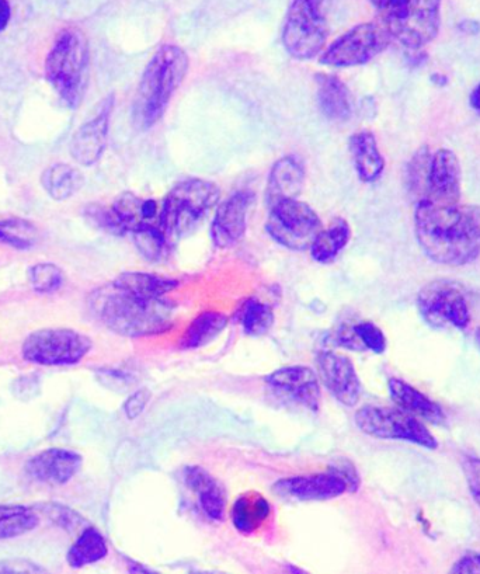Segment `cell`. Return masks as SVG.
<instances>
[{"instance_id": "f6af8a7d", "label": "cell", "mask_w": 480, "mask_h": 574, "mask_svg": "<svg viewBox=\"0 0 480 574\" xmlns=\"http://www.w3.org/2000/svg\"><path fill=\"white\" fill-rule=\"evenodd\" d=\"M471 106L480 113V83L475 89H473L471 95Z\"/></svg>"}, {"instance_id": "4fadbf2b", "label": "cell", "mask_w": 480, "mask_h": 574, "mask_svg": "<svg viewBox=\"0 0 480 574\" xmlns=\"http://www.w3.org/2000/svg\"><path fill=\"white\" fill-rule=\"evenodd\" d=\"M417 308L422 318L433 327L452 326L466 330L471 323L464 291L454 281L438 280L424 285L417 295Z\"/></svg>"}, {"instance_id": "7bdbcfd3", "label": "cell", "mask_w": 480, "mask_h": 574, "mask_svg": "<svg viewBox=\"0 0 480 574\" xmlns=\"http://www.w3.org/2000/svg\"><path fill=\"white\" fill-rule=\"evenodd\" d=\"M452 573H480V553H469L455 563Z\"/></svg>"}, {"instance_id": "60d3db41", "label": "cell", "mask_w": 480, "mask_h": 574, "mask_svg": "<svg viewBox=\"0 0 480 574\" xmlns=\"http://www.w3.org/2000/svg\"><path fill=\"white\" fill-rule=\"evenodd\" d=\"M151 400V392L148 389H139V391L132 393L130 398L125 400L124 412L125 416L130 420L138 419L144 413L146 405Z\"/></svg>"}, {"instance_id": "5bb4252c", "label": "cell", "mask_w": 480, "mask_h": 574, "mask_svg": "<svg viewBox=\"0 0 480 574\" xmlns=\"http://www.w3.org/2000/svg\"><path fill=\"white\" fill-rule=\"evenodd\" d=\"M266 384L277 395L290 399L311 412H318L322 395L318 375L311 368L302 365L280 368L267 375Z\"/></svg>"}, {"instance_id": "bcb514c9", "label": "cell", "mask_w": 480, "mask_h": 574, "mask_svg": "<svg viewBox=\"0 0 480 574\" xmlns=\"http://www.w3.org/2000/svg\"><path fill=\"white\" fill-rule=\"evenodd\" d=\"M370 2L375 6V8L382 12V10H385L389 5H391L393 0H370Z\"/></svg>"}, {"instance_id": "83f0119b", "label": "cell", "mask_w": 480, "mask_h": 574, "mask_svg": "<svg viewBox=\"0 0 480 574\" xmlns=\"http://www.w3.org/2000/svg\"><path fill=\"white\" fill-rule=\"evenodd\" d=\"M226 326H228V318L224 313L203 312L187 327L180 347L183 350L201 349V347L214 342L224 332Z\"/></svg>"}, {"instance_id": "603a6c76", "label": "cell", "mask_w": 480, "mask_h": 574, "mask_svg": "<svg viewBox=\"0 0 480 574\" xmlns=\"http://www.w3.org/2000/svg\"><path fill=\"white\" fill-rule=\"evenodd\" d=\"M350 151L358 179L363 183L377 182L384 173L385 159L375 135L370 131L357 132L350 138Z\"/></svg>"}, {"instance_id": "f35d334b", "label": "cell", "mask_w": 480, "mask_h": 574, "mask_svg": "<svg viewBox=\"0 0 480 574\" xmlns=\"http://www.w3.org/2000/svg\"><path fill=\"white\" fill-rule=\"evenodd\" d=\"M353 329L365 349L375 354L385 353L386 337L377 325L371 322H363L358 323Z\"/></svg>"}, {"instance_id": "ab89813d", "label": "cell", "mask_w": 480, "mask_h": 574, "mask_svg": "<svg viewBox=\"0 0 480 574\" xmlns=\"http://www.w3.org/2000/svg\"><path fill=\"white\" fill-rule=\"evenodd\" d=\"M462 469L473 502L478 504L480 509V458H466L462 462Z\"/></svg>"}, {"instance_id": "1f68e13d", "label": "cell", "mask_w": 480, "mask_h": 574, "mask_svg": "<svg viewBox=\"0 0 480 574\" xmlns=\"http://www.w3.org/2000/svg\"><path fill=\"white\" fill-rule=\"evenodd\" d=\"M38 517L34 511L19 504H0V541L22 537L36 530Z\"/></svg>"}, {"instance_id": "8d00e7d4", "label": "cell", "mask_w": 480, "mask_h": 574, "mask_svg": "<svg viewBox=\"0 0 480 574\" xmlns=\"http://www.w3.org/2000/svg\"><path fill=\"white\" fill-rule=\"evenodd\" d=\"M30 284L38 294H52L64 283V274L58 266L51 263H40L31 267Z\"/></svg>"}, {"instance_id": "ba28073f", "label": "cell", "mask_w": 480, "mask_h": 574, "mask_svg": "<svg viewBox=\"0 0 480 574\" xmlns=\"http://www.w3.org/2000/svg\"><path fill=\"white\" fill-rule=\"evenodd\" d=\"M358 430L378 440H399L436 450V437L416 416L392 407L364 406L354 416Z\"/></svg>"}, {"instance_id": "f1b7e54d", "label": "cell", "mask_w": 480, "mask_h": 574, "mask_svg": "<svg viewBox=\"0 0 480 574\" xmlns=\"http://www.w3.org/2000/svg\"><path fill=\"white\" fill-rule=\"evenodd\" d=\"M114 283L138 297L149 299L165 298L166 294L179 287V281L172 280V278L141 273V271L123 273L114 280Z\"/></svg>"}, {"instance_id": "d6986e66", "label": "cell", "mask_w": 480, "mask_h": 574, "mask_svg": "<svg viewBox=\"0 0 480 574\" xmlns=\"http://www.w3.org/2000/svg\"><path fill=\"white\" fill-rule=\"evenodd\" d=\"M83 458L65 448H48L31 457L26 464L30 478L48 485H66L79 472Z\"/></svg>"}, {"instance_id": "6da1fadb", "label": "cell", "mask_w": 480, "mask_h": 574, "mask_svg": "<svg viewBox=\"0 0 480 574\" xmlns=\"http://www.w3.org/2000/svg\"><path fill=\"white\" fill-rule=\"evenodd\" d=\"M415 233L424 255L444 266H465L480 255V205H438L420 200Z\"/></svg>"}, {"instance_id": "52a82bcc", "label": "cell", "mask_w": 480, "mask_h": 574, "mask_svg": "<svg viewBox=\"0 0 480 574\" xmlns=\"http://www.w3.org/2000/svg\"><path fill=\"white\" fill-rule=\"evenodd\" d=\"M326 41L323 0H292L283 29L285 51L298 61H311L325 50Z\"/></svg>"}, {"instance_id": "3957f363", "label": "cell", "mask_w": 480, "mask_h": 574, "mask_svg": "<svg viewBox=\"0 0 480 574\" xmlns=\"http://www.w3.org/2000/svg\"><path fill=\"white\" fill-rule=\"evenodd\" d=\"M189 68V55L179 45H162L152 55L139 80L132 113L139 130H149L162 120L170 100L183 85Z\"/></svg>"}, {"instance_id": "7c38bea8", "label": "cell", "mask_w": 480, "mask_h": 574, "mask_svg": "<svg viewBox=\"0 0 480 574\" xmlns=\"http://www.w3.org/2000/svg\"><path fill=\"white\" fill-rule=\"evenodd\" d=\"M92 340L71 329H43L31 333L23 343V356L38 365H73L88 356Z\"/></svg>"}, {"instance_id": "4dcf8cb0", "label": "cell", "mask_w": 480, "mask_h": 574, "mask_svg": "<svg viewBox=\"0 0 480 574\" xmlns=\"http://www.w3.org/2000/svg\"><path fill=\"white\" fill-rule=\"evenodd\" d=\"M109 553L106 539L96 528H86L69 549L66 560L73 569H80L106 558Z\"/></svg>"}, {"instance_id": "7402d4cb", "label": "cell", "mask_w": 480, "mask_h": 574, "mask_svg": "<svg viewBox=\"0 0 480 574\" xmlns=\"http://www.w3.org/2000/svg\"><path fill=\"white\" fill-rule=\"evenodd\" d=\"M320 113L329 121L343 123L353 114V97L343 80L336 75L320 73L316 76Z\"/></svg>"}, {"instance_id": "ffe728a7", "label": "cell", "mask_w": 480, "mask_h": 574, "mask_svg": "<svg viewBox=\"0 0 480 574\" xmlns=\"http://www.w3.org/2000/svg\"><path fill=\"white\" fill-rule=\"evenodd\" d=\"M304 162L295 155L283 156L274 163L267 182V203L298 198L305 184Z\"/></svg>"}, {"instance_id": "9c48e42d", "label": "cell", "mask_w": 480, "mask_h": 574, "mask_svg": "<svg viewBox=\"0 0 480 574\" xmlns=\"http://www.w3.org/2000/svg\"><path fill=\"white\" fill-rule=\"evenodd\" d=\"M358 487H360V476L357 469L349 461H340L329 472L283 479L277 482L273 489L284 499L325 502L347 492H357Z\"/></svg>"}, {"instance_id": "ac0fdd59", "label": "cell", "mask_w": 480, "mask_h": 574, "mask_svg": "<svg viewBox=\"0 0 480 574\" xmlns=\"http://www.w3.org/2000/svg\"><path fill=\"white\" fill-rule=\"evenodd\" d=\"M459 198H461V166L457 155L451 149H438L430 160L426 200L438 205H452L458 204Z\"/></svg>"}, {"instance_id": "4316f807", "label": "cell", "mask_w": 480, "mask_h": 574, "mask_svg": "<svg viewBox=\"0 0 480 574\" xmlns=\"http://www.w3.org/2000/svg\"><path fill=\"white\" fill-rule=\"evenodd\" d=\"M350 238L351 229L346 219L336 218L328 228L320 229L313 239L309 248L312 259L320 264L332 263L349 245Z\"/></svg>"}, {"instance_id": "d6a6232c", "label": "cell", "mask_w": 480, "mask_h": 574, "mask_svg": "<svg viewBox=\"0 0 480 574\" xmlns=\"http://www.w3.org/2000/svg\"><path fill=\"white\" fill-rule=\"evenodd\" d=\"M135 248L148 262L158 263L168 257L170 249L169 240L166 239L165 233L159 228V225L144 224L131 232Z\"/></svg>"}, {"instance_id": "d4e9b609", "label": "cell", "mask_w": 480, "mask_h": 574, "mask_svg": "<svg viewBox=\"0 0 480 574\" xmlns=\"http://www.w3.org/2000/svg\"><path fill=\"white\" fill-rule=\"evenodd\" d=\"M271 507L266 497L257 492L243 493L232 507V523L242 534H253L270 517Z\"/></svg>"}, {"instance_id": "e0dca14e", "label": "cell", "mask_w": 480, "mask_h": 574, "mask_svg": "<svg viewBox=\"0 0 480 574\" xmlns=\"http://www.w3.org/2000/svg\"><path fill=\"white\" fill-rule=\"evenodd\" d=\"M318 367L320 379L337 402L347 407L356 406L363 388L350 358L333 351H325L318 357Z\"/></svg>"}, {"instance_id": "44dd1931", "label": "cell", "mask_w": 480, "mask_h": 574, "mask_svg": "<svg viewBox=\"0 0 480 574\" xmlns=\"http://www.w3.org/2000/svg\"><path fill=\"white\" fill-rule=\"evenodd\" d=\"M389 395L393 402L399 406V409L405 410L410 415L416 416L417 419L426 420L436 426H444L447 422L444 410L438 403L427 398L424 393L417 391L408 382L402 379L392 378L388 382Z\"/></svg>"}, {"instance_id": "d590c367", "label": "cell", "mask_w": 480, "mask_h": 574, "mask_svg": "<svg viewBox=\"0 0 480 574\" xmlns=\"http://www.w3.org/2000/svg\"><path fill=\"white\" fill-rule=\"evenodd\" d=\"M431 156L427 148L419 149L413 156L408 169V186L412 196L417 197V203L427 194V182H429Z\"/></svg>"}, {"instance_id": "7dc6e473", "label": "cell", "mask_w": 480, "mask_h": 574, "mask_svg": "<svg viewBox=\"0 0 480 574\" xmlns=\"http://www.w3.org/2000/svg\"><path fill=\"white\" fill-rule=\"evenodd\" d=\"M475 339H476V343H478V346H479V349H480V327H479L478 330H476Z\"/></svg>"}, {"instance_id": "277c9868", "label": "cell", "mask_w": 480, "mask_h": 574, "mask_svg": "<svg viewBox=\"0 0 480 574\" xmlns=\"http://www.w3.org/2000/svg\"><path fill=\"white\" fill-rule=\"evenodd\" d=\"M89 44L85 34L76 29L61 31L52 45L45 76L66 106L78 107L88 85Z\"/></svg>"}, {"instance_id": "484cf974", "label": "cell", "mask_w": 480, "mask_h": 574, "mask_svg": "<svg viewBox=\"0 0 480 574\" xmlns=\"http://www.w3.org/2000/svg\"><path fill=\"white\" fill-rule=\"evenodd\" d=\"M125 232L131 233L144 224H152L159 219L160 205L155 200H144L132 193L121 194L111 205Z\"/></svg>"}, {"instance_id": "7a4b0ae2", "label": "cell", "mask_w": 480, "mask_h": 574, "mask_svg": "<svg viewBox=\"0 0 480 574\" xmlns=\"http://www.w3.org/2000/svg\"><path fill=\"white\" fill-rule=\"evenodd\" d=\"M89 306L107 329L132 339L162 335L175 323V306L168 299L138 297L114 281L93 291Z\"/></svg>"}, {"instance_id": "30bf717a", "label": "cell", "mask_w": 480, "mask_h": 574, "mask_svg": "<svg viewBox=\"0 0 480 574\" xmlns=\"http://www.w3.org/2000/svg\"><path fill=\"white\" fill-rule=\"evenodd\" d=\"M320 226L322 222L316 211L298 198L270 205L266 231L283 248L294 252L311 248L313 239L322 229Z\"/></svg>"}, {"instance_id": "b9f144b4", "label": "cell", "mask_w": 480, "mask_h": 574, "mask_svg": "<svg viewBox=\"0 0 480 574\" xmlns=\"http://www.w3.org/2000/svg\"><path fill=\"white\" fill-rule=\"evenodd\" d=\"M43 569L40 566L34 565L29 560H2L0 562V573H41Z\"/></svg>"}, {"instance_id": "9a60e30c", "label": "cell", "mask_w": 480, "mask_h": 574, "mask_svg": "<svg viewBox=\"0 0 480 574\" xmlns=\"http://www.w3.org/2000/svg\"><path fill=\"white\" fill-rule=\"evenodd\" d=\"M252 203V193L238 191L219 205L211 224V239L215 248L229 249L242 240L248 228Z\"/></svg>"}, {"instance_id": "e575fe53", "label": "cell", "mask_w": 480, "mask_h": 574, "mask_svg": "<svg viewBox=\"0 0 480 574\" xmlns=\"http://www.w3.org/2000/svg\"><path fill=\"white\" fill-rule=\"evenodd\" d=\"M38 238L36 226L26 219L12 218L0 221V242L10 248L27 250L33 248Z\"/></svg>"}, {"instance_id": "8992f818", "label": "cell", "mask_w": 480, "mask_h": 574, "mask_svg": "<svg viewBox=\"0 0 480 574\" xmlns=\"http://www.w3.org/2000/svg\"><path fill=\"white\" fill-rule=\"evenodd\" d=\"M441 0H393L384 13V26L393 40L409 50H420L437 37Z\"/></svg>"}, {"instance_id": "836d02e7", "label": "cell", "mask_w": 480, "mask_h": 574, "mask_svg": "<svg viewBox=\"0 0 480 574\" xmlns=\"http://www.w3.org/2000/svg\"><path fill=\"white\" fill-rule=\"evenodd\" d=\"M240 322L246 335L262 337L267 335L274 325L273 309L257 299H249L240 309Z\"/></svg>"}, {"instance_id": "5b68a950", "label": "cell", "mask_w": 480, "mask_h": 574, "mask_svg": "<svg viewBox=\"0 0 480 574\" xmlns=\"http://www.w3.org/2000/svg\"><path fill=\"white\" fill-rule=\"evenodd\" d=\"M221 191L217 184L203 179L177 183L160 205L158 225L170 245H176L183 235L218 203Z\"/></svg>"}, {"instance_id": "cb8c5ba5", "label": "cell", "mask_w": 480, "mask_h": 574, "mask_svg": "<svg viewBox=\"0 0 480 574\" xmlns=\"http://www.w3.org/2000/svg\"><path fill=\"white\" fill-rule=\"evenodd\" d=\"M187 486L197 493L201 509L205 516L214 521H221L225 516L226 500L224 489L217 480L200 466H191L186 471Z\"/></svg>"}, {"instance_id": "2e32d148", "label": "cell", "mask_w": 480, "mask_h": 574, "mask_svg": "<svg viewBox=\"0 0 480 574\" xmlns=\"http://www.w3.org/2000/svg\"><path fill=\"white\" fill-rule=\"evenodd\" d=\"M113 107L114 97L109 96L102 103L99 113L80 125L79 130L73 134L71 155L79 165L93 166L102 158L106 151Z\"/></svg>"}, {"instance_id": "74e56055", "label": "cell", "mask_w": 480, "mask_h": 574, "mask_svg": "<svg viewBox=\"0 0 480 574\" xmlns=\"http://www.w3.org/2000/svg\"><path fill=\"white\" fill-rule=\"evenodd\" d=\"M85 215L96 228L102 229V231L110 233V235L123 236L127 233L116 212L111 207L106 208L102 207V205L92 204L86 208Z\"/></svg>"}, {"instance_id": "f546056e", "label": "cell", "mask_w": 480, "mask_h": 574, "mask_svg": "<svg viewBox=\"0 0 480 574\" xmlns=\"http://www.w3.org/2000/svg\"><path fill=\"white\" fill-rule=\"evenodd\" d=\"M83 182L85 179H83L82 173L71 165H65V163L50 166L41 177V183H43L48 196L57 201L71 198L76 191L80 190Z\"/></svg>"}, {"instance_id": "ee69618b", "label": "cell", "mask_w": 480, "mask_h": 574, "mask_svg": "<svg viewBox=\"0 0 480 574\" xmlns=\"http://www.w3.org/2000/svg\"><path fill=\"white\" fill-rule=\"evenodd\" d=\"M10 16H12V10H10L8 0H0V31L8 27Z\"/></svg>"}, {"instance_id": "8fae6325", "label": "cell", "mask_w": 480, "mask_h": 574, "mask_svg": "<svg viewBox=\"0 0 480 574\" xmlns=\"http://www.w3.org/2000/svg\"><path fill=\"white\" fill-rule=\"evenodd\" d=\"M391 40V34L384 24H358L325 48L319 62L330 68H353L364 65L381 54Z\"/></svg>"}]
</instances>
